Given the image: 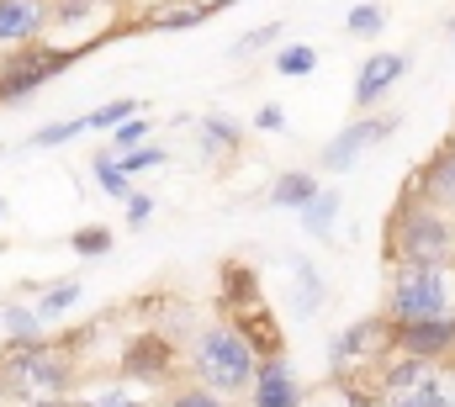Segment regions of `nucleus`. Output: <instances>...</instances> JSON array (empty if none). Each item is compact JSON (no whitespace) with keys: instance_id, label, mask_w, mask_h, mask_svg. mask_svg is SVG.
Listing matches in <instances>:
<instances>
[{"instance_id":"obj_35","label":"nucleus","mask_w":455,"mask_h":407,"mask_svg":"<svg viewBox=\"0 0 455 407\" xmlns=\"http://www.w3.org/2000/svg\"><path fill=\"white\" fill-rule=\"evenodd\" d=\"M112 132H116V143H122V148H132V143H143V138H148V116H127V122H116Z\"/></svg>"},{"instance_id":"obj_14","label":"nucleus","mask_w":455,"mask_h":407,"mask_svg":"<svg viewBox=\"0 0 455 407\" xmlns=\"http://www.w3.org/2000/svg\"><path fill=\"white\" fill-rule=\"evenodd\" d=\"M254 302H265L259 270L249 259H223L218 265V312L233 317V312H243V307H254Z\"/></svg>"},{"instance_id":"obj_16","label":"nucleus","mask_w":455,"mask_h":407,"mask_svg":"<svg viewBox=\"0 0 455 407\" xmlns=\"http://www.w3.org/2000/svg\"><path fill=\"white\" fill-rule=\"evenodd\" d=\"M53 21H48V0H0V48H16V43H32L43 37Z\"/></svg>"},{"instance_id":"obj_34","label":"nucleus","mask_w":455,"mask_h":407,"mask_svg":"<svg viewBox=\"0 0 455 407\" xmlns=\"http://www.w3.org/2000/svg\"><path fill=\"white\" fill-rule=\"evenodd\" d=\"M122 202H127V222H132V227H143V222L154 217V196H148V191H127Z\"/></svg>"},{"instance_id":"obj_24","label":"nucleus","mask_w":455,"mask_h":407,"mask_svg":"<svg viewBox=\"0 0 455 407\" xmlns=\"http://www.w3.org/2000/svg\"><path fill=\"white\" fill-rule=\"evenodd\" d=\"M207 16H212V5H170V11L154 16V32H191V27H202Z\"/></svg>"},{"instance_id":"obj_29","label":"nucleus","mask_w":455,"mask_h":407,"mask_svg":"<svg viewBox=\"0 0 455 407\" xmlns=\"http://www.w3.org/2000/svg\"><path fill=\"white\" fill-rule=\"evenodd\" d=\"M80 132H85V116H80V122H48V127L32 132V148H59V143H69V138H80Z\"/></svg>"},{"instance_id":"obj_33","label":"nucleus","mask_w":455,"mask_h":407,"mask_svg":"<svg viewBox=\"0 0 455 407\" xmlns=\"http://www.w3.org/2000/svg\"><path fill=\"white\" fill-rule=\"evenodd\" d=\"M116 164H122V175H138V170H154V164H164V154H159V148H143V143H132V154H122Z\"/></svg>"},{"instance_id":"obj_36","label":"nucleus","mask_w":455,"mask_h":407,"mask_svg":"<svg viewBox=\"0 0 455 407\" xmlns=\"http://www.w3.org/2000/svg\"><path fill=\"white\" fill-rule=\"evenodd\" d=\"M254 127H259V132H281V127H286L281 106H275V101H270V106H259V111H254Z\"/></svg>"},{"instance_id":"obj_1","label":"nucleus","mask_w":455,"mask_h":407,"mask_svg":"<svg viewBox=\"0 0 455 407\" xmlns=\"http://www.w3.org/2000/svg\"><path fill=\"white\" fill-rule=\"evenodd\" d=\"M387 265H451L455 270V217L440 206L419 202L408 186L397 206L387 211V243H381Z\"/></svg>"},{"instance_id":"obj_23","label":"nucleus","mask_w":455,"mask_h":407,"mask_svg":"<svg viewBox=\"0 0 455 407\" xmlns=\"http://www.w3.org/2000/svg\"><path fill=\"white\" fill-rule=\"evenodd\" d=\"M334 211H339V191H318L313 202L302 206V227H307L313 238H329V222H334Z\"/></svg>"},{"instance_id":"obj_17","label":"nucleus","mask_w":455,"mask_h":407,"mask_svg":"<svg viewBox=\"0 0 455 407\" xmlns=\"http://www.w3.org/2000/svg\"><path fill=\"white\" fill-rule=\"evenodd\" d=\"M313 196H318V175H313V170H286V175L270 180V202L275 206H297V211H302Z\"/></svg>"},{"instance_id":"obj_19","label":"nucleus","mask_w":455,"mask_h":407,"mask_svg":"<svg viewBox=\"0 0 455 407\" xmlns=\"http://www.w3.org/2000/svg\"><path fill=\"white\" fill-rule=\"evenodd\" d=\"M202 154H243V127L233 116H207L202 122Z\"/></svg>"},{"instance_id":"obj_43","label":"nucleus","mask_w":455,"mask_h":407,"mask_svg":"<svg viewBox=\"0 0 455 407\" xmlns=\"http://www.w3.org/2000/svg\"><path fill=\"white\" fill-rule=\"evenodd\" d=\"M0 211H5V202H0Z\"/></svg>"},{"instance_id":"obj_26","label":"nucleus","mask_w":455,"mask_h":407,"mask_svg":"<svg viewBox=\"0 0 455 407\" xmlns=\"http://www.w3.org/2000/svg\"><path fill=\"white\" fill-rule=\"evenodd\" d=\"M80 291H85V286H80V281H64V286H53V291H43V302L32 307V312H37V317H43V323H53V317H59V312H69V307L80 302Z\"/></svg>"},{"instance_id":"obj_25","label":"nucleus","mask_w":455,"mask_h":407,"mask_svg":"<svg viewBox=\"0 0 455 407\" xmlns=\"http://www.w3.org/2000/svg\"><path fill=\"white\" fill-rule=\"evenodd\" d=\"M344 27H349L355 37H376V32H387V5H381V0H371V5H355V11L344 16Z\"/></svg>"},{"instance_id":"obj_30","label":"nucleus","mask_w":455,"mask_h":407,"mask_svg":"<svg viewBox=\"0 0 455 407\" xmlns=\"http://www.w3.org/2000/svg\"><path fill=\"white\" fill-rule=\"evenodd\" d=\"M96 180H101V191L107 196H127V175H122V164H116V154H96Z\"/></svg>"},{"instance_id":"obj_32","label":"nucleus","mask_w":455,"mask_h":407,"mask_svg":"<svg viewBox=\"0 0 455 407\" xmlns=\"http://www.w3.org/2000/svg\"><path fill=\"white\" fill-rule=\"evenodd\" d=\"M75 407H148L143 397H132L127 387H101L96 397H85V403H75Z\"/></svg>"},{"instance_id":"obj_7","label":"nucleus","mask_w":455,"mask_h":407,"mask_svg":"<svg viewBox=\"0 0 455 407\" xmlns=\"http://www.w3.org/2000/svg\"><path fill=\"white\" fill-rule=\"evenodd\" d=\"M116 371H122V381H132V387H143V392H154V387L164 392L170 381H180L186 360H180V344H175L170 333H159V328H138V333L122 344Z\"/></svg>"},{"instance_id":"obj_13","label":"nucleus","mask_w":455,"mask_h":407,"mask_svg":"<svg viewBox=\"0 0 455 407\" xmlns=\"http://www.w3.org/2000/svg\"><path fill=\"white\" fill-rule=\"evenodd\" d=\"M403 75H408V53H371L355 75V111H371Z\"/></svg>"},{"instance_id":"obj_10","label":"nucleus","mask_w":455,"mask_h":407,"mask_svg":"<svg viewBox=\"0 0 455 407\" xmlns=\"http://www.w3.org/2000/svg\"><path fill=\"white\" fill-rule=\"evenodd\" d=\"M392 132H397V111H392V116H365V111H360L339 138H329V148H323V159H318V164L339 175V170H349L371 143H381V138H392Z\"/></svg>"},{"instance_id":"obj_28","label":"nucleus","mask_w":455,"mask_h":407,"mask_svg":"<svg viewBox=\"0 0 455 407\" xmlns=\"http://www.w3.org/2000/svg\"><path fill=\"white\" fill-rule=\"evenodd\" d=\"M297 281H302V286H297V307H302V312H318V307H323V281H318V270L297 259Z\"/></svg>"},{"instance_id":"obj_4","label":"nucleus","mask_w":455,"mask_h":407,"mask_svg":"<svg viewBox=\"0 0 455 407\" xmlns=\"http://www.w3.org/2000/svg\"><path fill=\"white\" fill-rule=\"evenodd\" d=\"M455 307V275L451 265H387V286H381V312L392 323L408 317H435Z\"/></svg>"},{"instance_id":"obj_15","label":"nucleus","mask_w":455,"mask_h":407,"mask_svg":"<svg viewBox=\"0 0 455 407\" xmlns=\"http://www.w3.org/2000/svg\"><path fill=\"white\" fill-rule=\"evenodd\" d=\"M238 333H243V344L254 349V360H270V355H286V333H281V323H275V312L265 302L243 307V312H233L228 317Z\"/></svg>"},{"instance_id":"obj_39","label":"nucleus","mask_w":455,"mask_h":407,"mask_svg":"<svg viewBox=\"0 0 455 407\" xmlns=\"http://www.w3.org/2000/svg\"><path fill=\"white\" fill-rule=\"evenodd\" d=\"M207 5H212V11H228V5H238V0H207Z\"/></svg>"},{"instance_id":"obj_41","label":"nucleus","mask_w":455,"mask_h":407,"mask_svg":"<svg viewBox=\"0 0 455 407\" xmlns=\"http://www.w3.org/2000/svg\"><path fill=\"white\" fill-rule=\"evenodd\" d=\"M445 32H451V43H455V16H451V27H445Z\"/></svg>"},{"instance_id":"obj_11","label":"nucleus","mask_w":455,"mask_h":407,"mask_svg":"<svg viewBox=\"0 0 455 407\" xmlns=\"http://www.w3.org/2000/svg\"><path fill=\"white\" fill-rule=\"evenodd\" d=\"M408 191L419 202L440 206V211H455V138H445L413 175H408Z\"/></svg>"},{"instance_id":"obj_3","label":"nucleus","mask_w":455,"mask_h":407,"mask_svg":"<svg viewBox=\"0 0 455 407\" xmlns=\"http://www.w3.org/2000/svg\"><path fill=\"white\" fill-rule=\"evenodd\" d=\"M0 376L11 387V403H27V397H69L85 376V360L69 355L59 339H37V344H11L0 349Z\"/></svg>"},{"instance_id":"obj_44","label":"nucleus","mask_w":455,"mask_h":407,"mask_svg":"<svg viewBox=\"0 0 455 407\" xmlns=\"http://www.w3.org/2000/svg\"><path fill=\"white\" fill-rule=\"evenodd\" d=\"M0 154H5V148H0Z\"/></svg>"},{"instance_id":"obj_8","label":"nucleus","mask_w":455,"mask_h":407,"mask_svg":"<svg viewBox=\"0 0 455 407\" xmlns=\"http://www.w3.org/2000/svg\"><path fill=\"white\" fill-rule=\"evenodd\" d=\"M381 344H387V355H413V360L451 365L455 371V307L451 312H435V317H408V323L387 317Z\"/></svg>"},{"instance_id":"obj_5","label":"nucleus","mask_w":455,"mask_h":407,"mask_svg":"<svg viewBox=\"0 0 455 407\" xmlns=\"http://www.w3.org/2000/svg\"><path fill=\"white\" fill-rule=\"evenodd\" d=\"M96 43H75V48H53L48 37H32V43H16V48H0V106L27 101L32 91H43L48 80H59L75 59H85Z\"/></svg>"},{"instance_id":"obj_2","label":"nucleus","mask_w":455,"mask_h":407,"mask_svg":"<svg viewBox=\"0 0 455 407\" xmlns=\"http://www.w3.org/2000/svg\"><path fill=\"white\" fill-rule=\"evenodd\" d=\"M254 349L243 344V333L218 317V323H196L191 339H186V376L202 381L207 392H218L223 403L249 392V376H254Z\"/></svg>"},{"instance_id":"obj_31","label":"nucleus","mask_w":455,"mask_h":407,"mask_svg":"<svg viewBox=\"0 0 455 407\" xmlns=\"http://www.w3.org/2000/svg\"><path fill=\"white\" fill-rule=\"evenodd\" d=\"M275 43H281V21H270V27H259V32L238 37V43H233V59H249V53H259V48H275Z\"/></svg>"},{"instance_id":"obj_18","label":"nucleus","mask_w":455,"mask_h":407,"mask_svg":"<svg viewBox=\"0 0 455 407\" xmlns=\"http://www.w3.org/2000/svg\"><path fill=\"white\" fill-rule=\"evenodd\" d=\"M0 328H5L11 344H37V339L48 333V323H43L32 307H16V302H0Z\"/></svg>"},{"instance_id":"obj_42","label":"nucleus","mask_w":455,"mask_h":407,"mask_svg":"<svg viewBox=\"0 0 455 407\" xmlns=\"http://www.w3.org/2000/svg\"><path fill=\"white\" fill-rule=\"evenodd\" d=\"M451 138H455V122H451Z\"/></svg>"},{"instance_id":"obj_40","label":"nucleus","mask_w":455,"mask_h":407,"mask_svg":"<svg viewBox=\"0 0 455 407\" xmlns=\"http://www.w3.org/2000/svg\"><path fill=\"white\" fill-rule=\"evenodd\" d=\"M91 5H122V0H91Z\"/></svg>"},{"instance_id":"obj_12","label":"nucleus","mask_w":455,"mask_h":407,"mask_svg":"<svg viewBox=\"0 0 455 407\" xmlns=\"http://www.w3.org/2000/svg\"><path fill=\"white\" fill-rule=\"evenodd\" d=\"M381 333H387V312L349 323L339 339L329 344V365H334V376H339V371H349V365H371V360H381V355H387Z\"/></svg>"},{"instance_id":"obj_6","label":"nucleus","mask_w":455,"mask_h":407,"mask_svg":"<svg viewBox=\"0 0 455 407\" xmlns=\"http://www.w3.org/2000/svg\"><path fill=\"white\" fill-rule=\"evenodd\" d=\"M376 365V403L381 407H455L451 381L413 355H381Z\"/></svg>"},{"instance_id":"obj_21","label":"nucleus","mask_w":455,"mask_h":407,"mask_svg":"<svg viewBox=\"0 0 455 407\" xmlns=\"http://www.w3.org/2000/svg\"><path fill=\"white\" fill-rule=\"evenodd\" d=\"M112 227H101V222H85V227H75V233H69V249H75V254H85V259H107V254H112Z\"/></svg>"},{"instance_id":"obj_38","label":"nucleus","mask_w":455,"mask_h":407,"mask_svg":"<svg viewBox=\"0 0 455 407\" xmlns=\"http://www.w3.org/2000/svg\"><path fill=\"white\" fill-rule=\"evenodd\" d=\"M0 407H11V387H5V376H0Z\"/></svg>"},{"instance_id":"obj_27","label":"nucleus","mask_w":455,"mask_h":407,"mask_svg":"<svg viewBox=\"0 0 455 407\" xmlns=\"http://www.w3.org/2000/svg\"><path fill=\"white\" fill-rule=\"evenodd\" d=\"M132 111H143V101H132V96H122V101H107L101 111H91V116H85V132H107V127H116V122H127Z\"/></svg>"},{"instance_id":"obj_20","label":"nucleus","mask_w":455,"mask_h":407,"mask_svg":"<svg viewBox=\"0 0 455 407\" xmlns=\"http://www.w3.org/2000/svg\"><path fill=\"white\" fill-rule=\"evenodd\" d=\"M159 407H228L218 392H207L202 381H191V376H180V381H170L164 387V403Z\"/></svg>"},{"instance_id":"obj_9","label":"nucleus","mask_w":455,"mask_h":407,"mask_svg":"<svg viewBox=\"0 0 455 407\" xmlns=\"http://www.w3.org/2000/svg\"><path fill=\"white\" fill-rule=\"evenodd\" d=\"M243 403L249 407H307V387H302V376L291 371L286 355H270V360L254 365Z\"/></svg>"},{"instance_id":"obj_22","label":"nucleus","mask_w":455,"mask_h":407,"mask_svg":"<svg viewBox=\"0 0 455 407\" xmlns=\"http://www.w3.org/2000/svg\"><path fill=\"white\" fill-rule=\"evenodd\" d=\"M270 69H275V75H291V80H297V75H313V69H318V48H313V43H291V48H281V53L270 59Z\"/></svg>"},{"instance_id":"obj_37","label":"nucleus","mask_w":455,"mask_h":407,"mask_svg":"<svg viewBox=\"0 0 455 407\" xmlns=\"http://www.w3.org/2000/svg\"><path fill=\"white\" fill-rule=\"evenodd\" d=\"M16 407H75V397H27V403Z\"/></svg>"}]
</instances>
